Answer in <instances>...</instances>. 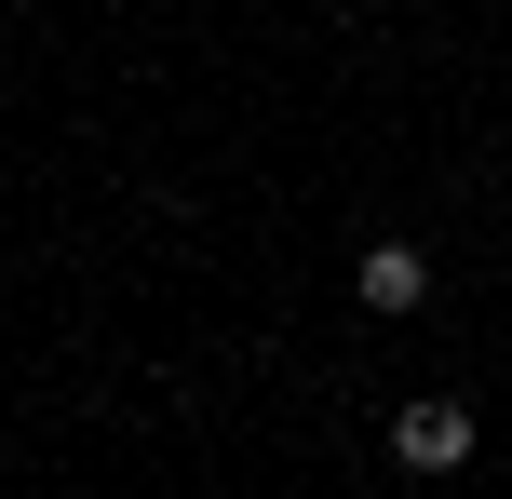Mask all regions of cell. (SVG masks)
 <instances>
[{"label":"cell","mask_w":512,"mask_h":499,"mask_svg":"<svg viewBox=\"0 0 512 499\" xmlns=\"http://www.w3.org/2000/svg\"><path fill=\"white\" fill-rule=\"evenodd\" d=\"M391 459H405V473H459V459H472V405H459V392L391 405Z\"/></svg>","instance_id":"obj_1"},{"label":"cell","mask_w":512,"mask_h":499,"mask_svg":"<svg viewBox=\"0 0 512 499\" xmlns=\"http://www.w3.org/2000/svg\"><path fill=\"white\" fill-rule=\"evenodd\" d=\"M351 297H364V311H418V297H432V257H418V243H364Z\"/></svg>","instance_id":"obj_2"}]
</instances>
